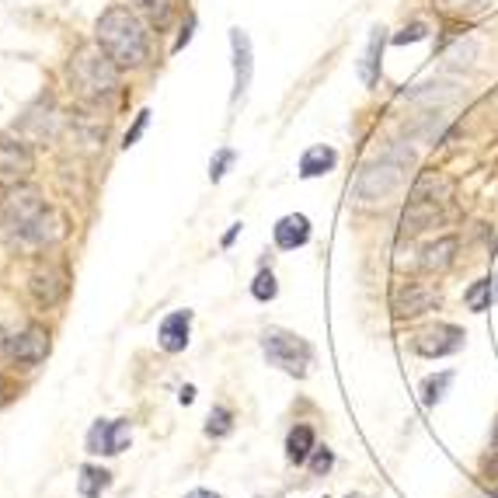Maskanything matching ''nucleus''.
Instances as JSON below:
<instances>
[{"label": "nucleus", "instance_id": "obj_1", "mask_svg": "<svg viewBox=\"0 0 498 498\" xmlns=\"http://www.w3.org/2000/svg\"><path fill=\"white\" fill-rule=\"evenodd\" d=\"M0 224L14 241L35 244V248L56 244L63 237V220L53 213V206L45 203L43 188H35L28 181L7 188V196L0 203Z\"/></svg>", "mask_w": 498, "mask_h": 498}, {"label": "nucleus", "instance_id": "obj_2", "mask_svg": "<svg viewBox=\"0 0 498 498\" xmlns=\"http://www.w3.org/2000/svg\"><path fill=\"white\" fill-rule=\"evenodd\" d=\"M94 43L112 56L119 67H143L150 56V32L129 7H109L94 24Z\"/></svg>", "mask_w": 498, "mask_h": 498}, {"label": "nucleus", "instance_id": "obj_3", "mask_svg": "<svg viewBox=\"0 0 498 498\" xmlns=\"http://www.w3.org/2000/svg\"><path fill=\"white\" fill-rule=\"evenodd\" d=\"M119 70L122 67H119L98 43L81 45L67 63L70 84L77 88L81 98H88V101H105V98H112L115 91H119Z\"/></svg>", "mask_w": 498, "mask_h": 498}, {"label": "nucleus", "instance_id": "obj_4", "mask_svg": "<svg viewBox=\"0 0 498 498\" xmlns=\"http://www.w3.org/2000/svg\"><path fill=\"white\" fill-rule=\"evenodd\" d=\"M407 168H411V147L405 143H390L377 160H369L362 168L359 181H356V196L359 203H384L387 196H394L405 181Z\"/></svg>", "mask_w": 498, "mask_h": 498}, {"label": "nucleus", "instance_id": "obj_5", "mask_svg": "<svg viewBox=\"0 0 498 498\" xmlns=\"http://www.w3.org/2000/svg\"><path fill=\"white\" fill-rule=\"evenodd\" d=\"M446 192H450V181L443 178V175L426 171L422 178L415 181V188L407 196L405 216H401V237H418L422 230H429L439 220V213H443Z\"/></svg>", "mask_w": 498, "mask_h": 498}, {"label": "nucleus", "instance_id": "obj_6", "mask_svg": "<svg viewBox=\"0 0 498 498\" xmlns=\"http://www.w3.org/2000/svg\"><path fill=\"white\" fill-rule=\"evenodd\" d=\"M262 352L272 366H279L283 373L290 377H307L311 362H314V349L311 341L293 335V331H283V328H269L262 331Z\"/></svg>", "mask_w": 498, "mask_h": 498}, {"label": "nucleus", "instance_id": "obj_7", "mask_svg": "<svg viewBox=\"0 0 498 498\" xmlns=\"http://www.w3.org/2000/svg\"><path fill=\"white\" fill-rule=\"evenodd\" d=\"M35 160H32V150L28 143H22L18 136L0 133V185L11 188V185H22L28 175H32Z\"/></svg>", "mask_w": 498, "mask_h": 498}, {"label": "nucleus", "instance_id": "obj_8", "mask_svg": "<svg viewBox=\"0 0 498 498\" xmlns=\"http://www.w3.org/2000/svg\"><path fill=\"white\" fill-rule=\"evenodd\" d=\"M4 352H7V359L18 362V366H39L49 356V331L39 328V324H28L18 335H11L4 341Z\"/></svg>", "mask_w": 498, "mask_h": 498}, {"label": "nucleus", "instance_id": "obj_9", "mask_svg": "<svg viewBox=\"0 0 498 498\" xmlns=\"http://www.w3.org/2000/svg\"><path fill=\"white\" fill-rule=\"evenodd\" d=\"M436 303H439V290L426 286V283H401L390 296V307L397 317H418L432 311Z\"/></svg>", "mask_w": 498, "mask_h": 498}, {"label": "nucleus", "instance_id": "obj_10", "mask_svg": "<svg viewBox=\"0 0 498 498\" xmlns=\"http://www.w3.org/2000/svg\"><path fill=\"white\" fill-rule=\"evenodd\" d=\"M460 345H464V331L456 324H436L415 339V352L426 359H443V356L460 352Z\"/></svg>", "mask_w": 498, "mask_h": 498}, {"label": "nucleus", "instance_id": "obj_11", "mask_svg": "<svg viewBox=\"0 0 498 498\" xmlns=\"http://www.w3.org/2000/svg\"><path fill=\"white\" fill-rule=\"evenodd\" d=\"M230 56H234V101H237L248 94L251 73H254V53H251L248 32H241V28L230 32Z\"/></svg>", "mask_w": 498, "mask_h": 498}, {"label": "nucleus", "instance_id": "obj_12", "mask_svg": "<svg viewBox=\"0 0 498 498\" xmlns=\"http://www.w3.org/2000/svg\"><path fill=\"white\" fill-rule=\"evenodd\" d=\"M28 290H32V296H35L43 307H53V303H60V296L67 293V275L60 269H53V265L35 269L32 279H28Z\"/></svg>", "mask_w": 498, "mask_h": 498}, {"label": "nucleus", "instance_id": "obj_13", "mask_svg": "<svg viewBox=\"0 0 498 498\" xmlns=\"http://www.w3.org/2000/svg\"><path fill=\"white\" fill-rule=\"evenodd\" d=\"M272 237H275V248L283 251L303 248L311 241V220L303 213H290V216H283L279 224L272 226Z\"/></svg>", "mask_w": 498, "mask_h": 498}, {"label": "nucleus", "instance_id": "obj_14", "mask_svg": "<svg viewBox=\"0 0 498 498\" xmlns=\"http://www.w3.org/2000/svg\"><path fill=\"white\" fill-rule=\"evenodd\" d=\"M188 324H192V311H175V314L164 317L158 331L160 349L171 352V356L185 352V345H188Z\"/></svg>", "mask_w": 498, "mask_h": 498}, {"label": "nucleus", "instance_id": "obj_15", "mask_svg": "<svg viewBox=\"0 0 498 498\" xmlns=\"http://www.w3.org/2000/svg\"><path fill=\"white\" fill-rule=\"evenodd\" d=\"M56 129H60V112L49 98H43L35 109H28L22 119V133H32L35 139H53Z\"/></svg>", "mask_w": 498, "mask_h": 498}, {"label": "nucleus", "instance_id": "obj_16", "mask_svg": "<svg viewBox=\"0 0 498 498\" xmlns=\"http://www.w3.org/2000/svg\"><path fill=\"white\" fill-rule=\"evenodd\" d=\"M456 248H460V241L446 234V237H439V241H432L422 248V258H418V265L426 272H446L453 265V258H456Z\"/></svg>", "mask_w": 498, "mask_h": 498}, {"label": "nucleus", "instance_id": "obj_17", "mask_svg": "<svg viewBox=\"0 0 498 498\" xmlns=\"http://www.w3.org/2000/svg\"><path fill=\"white\" fill-rule=\"evenodd\" d=\"M384 43H387L384 28L377 24L373 35H369V43H366V53H362V60H359V77H362L366 88H373V84L380 81V56H384Z\"/></svg>", "mask_w": 498, "mask_h": 498}, {"label": "nucleus", "instance_id": "obj_18", "mask_svg": "<svg viewBox=\"0 0 498 498\" xmlns=\"http://www.w3.org/2000/svg\"><path fill=\"white\" fill-rule=\"evenodd\" d=\"M335 164H339V154H335L331 147H311V150L300 158V178H321V175H328Z\"/></svg>", "mask_w": 498, "mask_h": 498}, {"label": "nucleus", "instance_id": "obj_19", "mask_svg": "<svg viewBox=\"0 0 498 498\" xmlns=\"http://www.w3.org/2000/svg\"><path fill=\"white\" fill-rule=\"evenodd\" d=\"M109 484H112V474H109L105 467H94V464H84V467H81V477H77L81 498H101L109 492Z\"/></svg>", "mask_w": 498, "mask_h": 498}, {"label": "nucleus", "instance_id": "obj_20", "mask_svg": "<svg viewBox=\"0 0 498 498\" xmlns=\"http://www.w3.org/2000/svg\"><path fill=\"white\" fill-rule=\"evenodd\" d=\"M314 450H317L314 429H311V426H293L290 436H286V456H290V464H307Z\"/></svg>", "mask_w": 498, "mask_h": 498}, {"label": "nucleus", "instance_id": "obj_21", "mask_svg": "<svg viewBox=\"0 0 498 498\" xmlns=\"http://www.w3.org/2000/svg\"><path fill=\"white\" fill-rule=\"evenodd\" d=\"M432 7L446 18H477L492 7V0H432Z\"/></svg>", "mask_w": 498, "mask_h": 498}, {"label": "nucleus", "instance_id": "obj_22", "mask_svg": "<svg viewBox=\"0 0 498 498\" xmlns=\"http://www.w3.org/2000/svg\"><path fill=\"white\" fill-rule=\"evenodd\" d=\"M129 422L126 418H115V422H109V432H105V453L109 456H115V453H122L126 446H129Z\"/></svg>", "mask_w": 498, "mask_h": 498}, {"label": "nucleus", "instance_id": "obj_23", "mask_svg": "<svg viewBox=\"0 0 498 498\" xmlns=\"http://www.w3.org/2000/svg\"><path fill=\"white\" fill-rule=\"evenodd\" d=\"M230 429H234V415H230V407L216 405L213 411H209L206 436H213V439H224V436H230Z\"/></svg>", "mask_w": 498, "mask_h": 498}, {"label": "nucleus", "instance_id": "obj_24", "mask_svg": "<svg viewBox=\"0 0 498 498\" xmlns=\"http://www.w3.org/2000/svg\"><path fill=\"white\" fill-rule=\"evenodd\" d=\"M453 384V373H439V377H429L426 384H422V405H439L443 401V394L450 390Z\"/></svg>", "mask_w": 498, "mask_h": 498}, {"label": "nucleus", "instance_id": "obj_25", "mask_svg": "<svg viewBox=\"0 0 498 498\" xmlns=\"http://www.w3.org/2000/svg\"><path fill=\"white\" fill-rule=\"evenodd\" d=\"M133 4L143 18H150L154 24H164L171 18V4H175V0H133Z\"/></svg>", "mask_w": 498, "mask_h": 498}, {"label": "nucleus", "instance_id": "obj_26", "mask_svg": "<svg viewBox=\"0 0 498 498\" xmlns=\"http://www.w3.org/2000/svg\"><path fill=\"white\" fill-rule=\"evenodd\" d=\"M464 300H467V307H471V311H488V307H492V300H495V293H492V279H477L474 286L467 290Z\"/></svg>", "mask_w": 498, "mask_h": 498}, {"label": "nucleus", "instance_id": "obj_27", "mask_svg": "<svg viewBox=\"0 0 498 498\" xmlns=\"http://www.w3.org/2000/svg\"><path fill=\"white\" fill-rule=\"evenodd\" d=\"M275 293H279L275 275L262 269L258 275H254V283H251V296H254V300H262V303H269V300H275Z\"/></svg>", "mask_w": 498, "mask_h": 498}, {"label": "nucleus", "instance_id": "obj_28", "mask_svg": "<svg viewBox=\"0 0 498 498\" xmlns=\"http://www.w3.org/2000/svg\"><path fill=\"white\" fill-rule=\"evenodd\" d=\"M234 164V150L230 147H224V150H216V158L209 160V178L213 181H220L226 175V168Z\"/></svg>", "mask_w": 498, "mask_h": 498}, {"label": "nucleus", "instance_id": "obj_29", "mask_svg": "<svg viewBox=\"0 0 498 498\" xmlns=\"http://www.w3.org/2000/svg\"><path fill=\"white\" fill-rule=\"evenodd\" d=\"M331 467H335V453L328 450V446H321V450L311 453V471H314L317 477H321V474H328Z\"/></svg>", "mask_w": 498, "mask_h": 498}, {"label": "nucleus", "instance_id": "obj_30", "mask_svg": "<svg viewBox=\"0 0 498 498\" xmlns=\"http://www.w3.org/2000/svg\"><path fill=\"white\" fill-rule=\"evenodd\" d=\"M105 432H109V422L98 418L88 432V453H105Z\"/></svg>", "mask_w": 498, "mask_h": 498}, {"label": "nucleus", "instance_id": "obj_31", "mask_svg": "<svg viewBox=\"0 0 498 498\" xmlns=\"http://www.w3.org/2000/svg\"><path fill=\"white\" fill-rule=\"evenodd\" d=\"M429 32H426V24L422 22H411L401 28V35H394V43L397 45H405V43H418V39H426Z\"/></svg>", "mask_w": 498, "mask_h": 498}, {"label": "nucleus", "instance_id": "obj_32", "mask_svg": "<svg viewBox=\"0 0 498 498\" xmlns=\"http://www.w3.org/2000/svg\"><path fill=\"white\" fill-rule=\"evenodd\" d=\"M147 122H150V112H147V109H143V112L136 115L133 129H129V133H126V139H122V147H126V150H129V147H133L136 139H139V136H143V129H147Z\"/></svg>", "mask_w": 498, "mask_h": 498}, {"label": "nucleus", "instance_id": "obj_33", "mask_svg": "<svg viewBox=\"0 0 498 498\" xmlns=\"http://www.w3.org/2000/svg\"><path fill=\"white\" fill-rule=\"evenodd\" d=\"M481 471H484L488 481H498V450H492V456L484 460V467H481Z\"/></svg>", "mask_w": 498, "mask_h": 498}, {"label": "nucleus", "instance_id": "obj_34", "mask_svg": "<svg viewBox=\"0 0 498 498\" xmlns=\"http://www.w3.org/2000/svg\"><path fill=\"white\" fill-rule=\"evenodd\" d=\"M192 32H196V18H188V24L181 28L178 43H175V53H178V49H185V45H188V39H192Z\"/></svg>", "mask_w": 498, "mask_h": 498}, {"label": "nucleus", "instance_id": "obj_35", "mask_svg": "<svg viewBox=\"0 0 498 498\" xmlns=\"http://www.w3.org/2000/svg\"><path fill=\"white\" fill-rule=\"evenodd\" d=\"M178 401L181 405H192V401H196V387H181Z\"/></svg>", "mask_w": 498, "mask_h": 498}, {"label": "nucleus", "instance_id": "obj_36", "mask_svg": "<svg viewBox=\"0 0 498 498\" xmlns=\"http://www.w3.org/2000/svg\"><path fill=\"white\" fill-rule=\"evenodd\" d=\"M185 498H224V495H216V492H209V488H196V492H188Z\"/></svg>", "mask_w": 498, "mask_h": 498}, {"label": "nucleus", "instance_id": "obj_37", "mask_svg": "<svg viewBox=\"0 0 498 498\" xmlns=\"http://www.w3.org/2000/svg\"><path fill=\"white\" fill-rule=\"evenodd\" d=\"M237 230H241V224H234L230 230H226V237H224V248H230L234 244V237H237Z\"/></svg>", "mask_w": 498, "mask_h": 498}, {"label": "nucleus", "instance_id": "obj_38", "mask_svg": "<svg viewBox=\"0 0 498 498\" xmlns=\"http://www.w3.org/2000/svg\"><path fill=\"white\" fill-rule=\"evenodd\" d=\"M492 446L498 450V422H495V429H492Z\"/></svg>", "mask_w": 498, "mask_h": 498}, {"label": "nucleus", "instance_id": "obj_39", "mask_svg": "<svg viewBox=\"0 0 498 498\" xmlns=\"http://www.w3.org/2000/svg\"><path fill=\"white\" fill-rule=\"evenodd\" d=\"M349 498H359V495H349Z\"/></svg>", "mask_w": 498, "mask_h": 498}]
</instances>
